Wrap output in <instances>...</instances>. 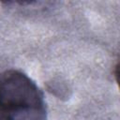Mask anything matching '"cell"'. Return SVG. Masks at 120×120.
Segmentation results:
<instances>
[{
  "label": "cell",
  "instance_id": "1",
  "mask_svg": "<svg viewBox=\"0 0 120 120\" xmlns=\"http://www.w3.org/2000/svg\"><path fill=\"white\" fill-rule=\"evenodd\" d=\"M0 120H47L43 93L22 71L0 72Z\"/></svg>",
  "mask_w": 120,
  "mask_h": 120
}]
</instances>
